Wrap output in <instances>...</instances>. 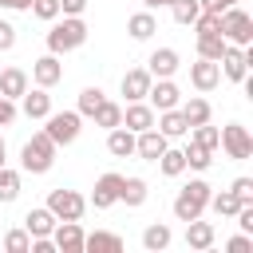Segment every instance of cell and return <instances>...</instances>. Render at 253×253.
Wrapping results in <instances>:
<instances>
[{
    "instance_id": "cell-49",
    "label": "cell",
    "mask_w": 253,
    "mask_h": 253,
    "mask_svg": "<svg viewBox=\"0 0 253 253\" xmlns=\"http://www.w3.org/2000/svg\"><path fill=\"white\" fill-rule=\"evenodd\" d=\"M142 4H146V8H170L174 0H142Z\"/></svg>"
},
{
    "instance_id": "cell-34",
    "label": "cell",
    "mask_w": 253,
    "mask_h": 253,
    "mask_svg": "<svg viewBox=\"0 0 253 253\" xmlns=\"http://www.w3.org/2000/svg\"><path fill=\"white\" fill-rule=\"evenodd\" d=\"M182 154H186V166H190V170H210V162H213V150H206V146H198V142H190Z\"/></svg>"
},
{
    "instance_id": "cell-25",
    "label": "cell",
    "mask_w": 253,
    "mask_h": 253,
    "mask_svg": "<svg viewBox=\"0 0 253 253\" xmlns=\"http://www.w3.org/2000/svg\"><path fill=\"white\" fill-rule=\"evenodd\" d=\"M178 111H182V119H186L190 126H202V123H210V115H213L202 95H190L186 103H178Z\"/></svg>"
},
{
    "instance_id": "cell-2",
    "label": "cell",
    "mask_w": 253,
    "mask_h": 253,
    "mask_svg": "<svg viewBox=\"0 0 253 253\" xmlns=\"http://www.w3.org/2000/svg\"><path fill=\"white\" fill-rule=\"evenodd\" d=\"M55 142L40 130V134H32L24 146H20V166H24V174H47L51 170V162H55Z\"/></svg>"
},
{
    "instance_id": "cell-7",
    "label": "cell",
    "mask_w": 253,
    "mask_h": 253,
    "mask_svg": "<svg viewBox=\"0 0 253 253\" xmlns=\"http://www.w3.org/2000/svg\"><path fill=\"white\" fill-rule=\"evenodd\" d=\"M217 146L233 158V162H245L249 154H253V134L241 126V123H229V126H221V138H217Z\"/></svg>"
},
{
    "instance_id": "cell-40",
    "label": "cell",
    "mask_w": 253,
    "mask_h": 253,
    "mask_svg": "<svg viewBox=\"0 0 253 253\" xmlns=\"http://www.w3.org/2000/svg\"><path fill=\"white\" fill-rule=\"evenodd\" d=\"M28 12H36V20H47V24H51V20L59 16V0H32Z\"/></svg>"
},
{
    "instance_id": "cell-12",
    "label": "cell",
    "mask_w": 253,
    "mask_h": 253,
    "mask_svg": "<svg viewBox=\"0 0 253 253\" xmlns=\"http://www.w3.org/2000/svg\"><path fill=\"white\" fill-rule=\"evenodd\" d=\"M154 115H158V111H154L146 99H134V103H126V107H123V126L138 134V130L154 126Z\"/></svg>"
},
{
    "instance_id": "cell-16",
    "label": "cell",
    "mask_w": 253,
    "mask_h": 253,
    "mask_svg": "<svg viewBox=\"0 0 253 253\" xmlns=\"http://www.w3.org/2000/svg\"><path fill=\"white\" fill-rule=\"evenodd\" d=\"M213 241H217V229H213V221H202V217L186 221V245H190L194 253H206Z\"/></svg>"
},
{
    "instance_id": "cell-42",
    "label": "cell",
    "mask_w": 253,
    "mask_h": 253,
    "mask_svg": "<svg viewBox=\"0 0 253 253\" xmlns=\"http://www.w3.org/2000/svg\"><path fill=\"white\" fill-rule=\"evenodd\" d=\"M16 115H20V111H16V99H4V95H0V126H12Z\"/></svg>"
},
{
    "instance_id": "cell-13",
    "label": "cell",
    "mask_w": 253,
    "mask_h": 253,
    "mask_svg": "<svg viewBox=\"0 0 253 253\" xmlns=\"http://www.w3.org/2000/svg\"><path fill=\"white\" fill-rule=\"evenodd\" d=\"M51 241H55L59 253H83V229H79V221H55Z\"/></svg>"
},
{
    "instance_id": "cell-24",
    "label": "cell",
    "mask_w": 253,
    "mask_h": 253,
    "mask_svg": "<svg viewBox=\"0 0 253 253\" xmlns=\"http://www.w3.org/2000/svg\"><path fill=\"white\" fill-rule=\"evenodd\" d=\"M28 91V71L24 67H4L0 71V95L4 99H20Z\"/></svg>"
},
{
    "instance_id": "cell-5",
    "label": "cell",
    "mask_w": 253,
    "mask_h": 253,
    "mask_svg": "<svg viewBox=\"0 0 253 253\" xmlns=\"http://www.w3.org/2000/svg\"><path fill=\"white\" fill-rule=\"evenodd\" d=\"M43 123H47V126H43V134H47L55 146H71V142L79 138V130H83V126H79V123H83V115H79V111H51Z\"/></svg>"
},
{
    "instance_id": "cell-28",
    "label": "cell",
    "mask_w": 253,
    "mask_h": 253,
    "mask_svg": "<svg viewBox=\"0 0 253 253\" xmlns=\"http://www.w3.org/2000/svg\"><path fill=\"white\" fill-rule=\"evenodd\" d=\"M146 194H150V186H146L142 178H123V190H119V202L134 210V206H142V202H146Z\"/></svg>"
},
{
    "instance_id": "cell-19",
    "label": "cell",
    "mask_w": 253,
    "mask_h": 253,
    "mask_svg": "<svg viewBox=\"0 0 253 253\" xmlns=\"http://www.w3.org/2000/svg\"><path fill=\"white\" fill-rule=\"evenodd\" d=\"M20 111H24L28 119H47V115H51V95H47V87L24 91V95H20Z\"/></svg>"
},
{
    "instance_id": "cell-32",
    "label": "cell",
    "mask_w": 253,
    "mask_h": 253,
    "mask_svg": "<svg viewBox=\"0 0 253 253\" xmlns=\"http://www.w3.org/2000/svg\"><path fill=\"white\" fill-rule=\"evenodd\" d=\"M16 198H20V170L0 166V202L8 206V202H16Z\"/></svg>"
},
{
    "instance_id": "cell-4",
    "label": "cell",
    "mask_w": 253,
    "mask_h": 253,
    "mask_svg": "<svg viewBox=\"0 0 253 253\" xmlns=\"http://www.w3.org/2000/svg\"><path fill=\"white\" fill-rule=\"evenodd\" d=\"M221 40L225 43H237V47H249L253 43V16L241 4H233V8L221 12Z\"/></svg>"
},
{
    "instance_id": "cell-8",
    "label": "cell",
    "mask_w": 253,
    "mask_h": 253,
    "mask_svg": "<svg viewBox=\"0 0 253 253\" xmlns=\"http://www.w3.org/2000/svg\"><path fill=\"white\" fill-rule=\"evenodd\" d=\"M217 67H221V75H225L229 83H241V79L249 75V55H245V47H237V43H229V47L221 51V59H217Z\"/></svg>"
},
{
    "instance_id": "cell-44",
    "label": "cell",
    "mask_w": 253,
    "mask_h": 253,
    "mask_svg": "<svg viewBox=\"0 0 253 253\" xmlns=\"http://www.w3.org/2000/svg\"><path fill=\"white\" fill-rule=\"evenodd\" d=\"M16 47V28L8 20H0V51H12Z\"/></svg>"
},
{
    "instance_id": "cell-11",
    "label": "cell",
    "mask_w": 253,
    "mask_h": 253,
    "mask_svg": "<svg viewBox=\"0 0 253 253\" xmlns=\"http://www.w3.org/2000/svg\"><path fill=\"white\" fill-rule=\"evenodd\" d=\"M146 99H150V107H154V111H170V107H178V103H182V91H178V83H174V79H154V83H150V91H146Z\"/></svg>"
},
{
    "instance_id": "cell-23",
    "label": "cell",
    "mask_w": 253,
    "mask_h": 253,
    "mask_svg": "<svg viewBox=\"0 0 253 253\" xmlns=\"http://www.w3.org/2000/svg\"><path fill=\"white\" fill-rule=\"evenodd\" d=\"M107 150H111L115 158H130V154H134V130H126L123 123L111 126V130H107Z\"/></svg>"
},
{
    "instance_id": "cell-15",
    "label": "cell",
    "mask_w": 253,
    "mask_h": 253,
    "mask_svg": "<svg viewBox=\"0 0 253 253\" xmlns=\"http://www.w3.org/2000/svg\"><path fill=\"white\" fill-rule=\"evenodd\" d=\"M190 83H194L198 91H213V87L221 83L217 59H202V55H198V63H190Z\"/></svg>"
},
{
    "instance_id": "cell-9",
    "label": "cell",
    "mask_w": 253,
    "mask_h": 253,
    "mask_svg": "<svg viewBox=\"0 0 253 253\" xmlns=\"http://www.w3.org/2000/svg\"><path fill=\"white\" fill-rule=\"evenodd\" d=\"M166 146H170V138H166L158 126H146V130L134 134V154L146 158V162H158V154H162Z\"/></svg>"
},
{
    "instance_id": "cell-26",
    "label": "cell",
    "mask_w": 253,
    "mask_h": 253,
    "mask_svg": "<svg viewBox=\"0 0 253 253\" xmlns=\"http://www.w3.org/2000/svg\"><path fill=\"white\" fill-rule=\"evenodd\" d=\"M170 241H174V233H170V225H166V221H154V225H146V229H142V249H150V253H162Z\"/></svg>"
},
{
    "instance_id": "cell-29",
    "label": "cell",
    "mask_w": 253,
    "mask_h": 253,
    "mask_svg": "<svg viewBox=\"0 0 253 253\" xmlns=\"http://www.w3.org/2000/svg\"><path fill=\"white\" fill-rule=\"evenodd\" d=\"M237 206H245L233 190H221V194H210V202H206V210H213L217 217H233L237 213Z\"/></svg>"
},
{
    "instance_id": "cell-46",
    "label": "cell",
    "mask_w": 253,
    "mask_h": 253,
    "mask_svg": "<svg viewBox=\"0 0 253 253\" xmlns=\"http://www.w3.org/2000/svg\"><path fill=\"white\" fill-rule=\"evenodd\" d=\"M83 8H87V0H59L63 16H83Z\"/></svg>"
},
{
    "instance_id": "cell-30",
    "label": "cell",
    "mask_w": 253,
    "mask_h": 253,
    "mask_svg": "<svg viewBox=\"0 0 253 253\" xmlns=\"http://www.w3.org/2000/svg\"><path fill=\"white\" fill-rule=\"evenodd\" d=\"M91 119H95V126L111 130V126H119V123H123V107H119V103H111V99H103V103L95 107V115H91Z\"/></svg>"
},
{
    "instance_id": "cell-22",
    "label": "cell",
    "mask_w": 253,
    "mask_h": 253,
    "mask_svg": "<svg viewBox=\"0 0 253 253\" xmlns=\"http://www.w3.org/2000/svg\"><path fill=\"white\" fill-rule=\"evenodd\" d=\"M24 229H28L32 237H47V233L55 229V213H51L47 206H36V210L24 213Z\"/></svg>"
},
{
    "instance_id": "cell-35",
    "label": "cell",
    "mask_w": 253,
    "mask_h": 253,
    "mask_svg": "<svg viewBox=\"0 0 253 253\" xmlns=\"http://www.w3.org/2000/svg\"><path fill=\"white\" fill-rule=\"evenodd\" d=\"M198 12H202V4H198V0H174V4H170L174 24H194V20H198Z\"/></svg>"
},
{
    "instance_id": "cell-43",
    "label": "cell",
    "mask_w": 253,
    "mask_h": 253,
    "mask_svg": "<svg viewBox=\"0 0 253 253\" xmlns=\"http://www.w3.org/2000/svg\"><path fill=\"white\" fill-rule=\"evenodd\" d=\"M241 202H253V178H233V186H229Z\"/></svg>"
},
{
    "instance_id": "cell-45",
    "label": "cell",
    "mask_w": 253,
    "mask_h": 253,
    "mask_svg": "<svg viewBox=\"0 0 253 253\" xmlns=\"http://www.w3.org/2000/svg\"><path fill=\"white\" fill-rule=\"evenodd\" d=\"M28 253H55V241H51V233L47 237H32V249Z\"/></svg>"
},
{
    "instance_id": "cell-48",
    "label": "cell",
    "mask_w": 253,
    "mask_h": 253,
    "mask_svg": "<svg viewBox=\"0 0 253 253\" xmlns=\"http://www.w3.org/2000/svg\"><path fill=\"white\" fill-rule=\"evenodd\" d=\"M0 8H8V12H28L32 0H0Z\"/></svg>"
},
{
    "instance_id": "cell-10",
    "label": "cell",
    "mask_w": 253,
    "mask_h": 253,
    "mask_svg": "<svg viewBox=\"0 0 253 253\" xmlns=\"http://www.w3.org/2000/svg\"><path fill=\"white\" fill-rule=\"evenodd\" d=\"M119 190H123V174H103L99 182H95V190H91V206L95 210H111L115 202H119Z\"/></svg>"
},
{
    "instance_id": "cell-37",
    "label": "cell",
    "mask_w": 253,
    "mask_h": 253,
    "mask_svg": "<svg viewBox=\"0 0 253 253\" xmlns=\"http://www.w3.org/2000/svg\"><path fill=\"white\" fill-rule=\"evenodd\" d=\"M103 99H107V95H103V87H83V91H79V107H75V111H79V115H95V107H99Z\"/></svg>"
},
{
    "instance_id": "cell-17",
    "label": "cell",
    "mask_w": 253,
    "mask_h": 253,
    "mask_svg": "<svg viewBox=\"0 0 253 253\" xmlns=\"http://www.w3.org/2000/svg\"><path fill=\"white\" fill-rule=\"evenodd\" d=\"M178 67H182V63H178V51H174V47H154L150 59H146V71H150L154 79H170Z\"/></svg>"
},
{
    "instance_id": "cell-36",
    "label": "cell",
    "mask_w": 253,
    "mask_h": 253,
    "mask_svg": "<svg viewBox=\"0 0 253 253\" xmlns=\"http://www.w3.org/2000/svg\"><path fill=\"white\" fill-rule=\"evenodd\" d=\"M194 32L198 36H213V32H221V12H198V20H194Z\"/></svg>"
},
{
    "instance_id": "cell-21",
    "label": "cell",
    "mask_w": 253,
    "mask_h": 253,
    "mask_svg": "<svg viewBox=\"0 0 253 253\" xmlns=\"http://www.w3.org/2000/svg\"><path fill=\"white\" fill-rule=\"evenodd\" d=\"M154 126H158L166 138H182V134H190V123L182 119V111H178V107L158 111V115H154Z\"/></svg>"
},
{
    "instance_id": "cell-47",
    "label": "cell",
    "mask_w": 253,
    "mask_h": 253,
    "mask_svg": "<svg viewBox=\"0 0 253 253\" xmlns=\"http://www.w3.org/2000/svg\"><path fill=\"white\" fill-rule=\"evenodd\" d=\"M206 12H225V8H233V4H241V0H198Z\"/></svg>"
},
{
    "instance_id": "cell-6",
    "label": "cell",
    "mask_w": 253,
    "mask_h": 253,
    "mask_svg": "<svg viewBox=\"0 0 253 253\" xmlns=\"http://www.w3.org/2000/svg\"><path fill=\"white\" fill-rule=\"evenodd\" d=\"M47 210L55 213V221H79L83 217V210H87V198L79 194V190H51L47 194Z\"/></svg>"
},
{
    "instance_id": "cell-31",
    "label": "cell",
    "mask_w": 253,
    "mask_h": 253,
    "mask_svg": "<svg viewBox=\"0 0 253 253\" xmlns=\"http://www.w3.org/2000/svg\"><path fill=\"white\" fill-rule=\"evenodd\" d=\"M158 170H162L166 178H178V174L186 170V154H182V150H174V146H166V150L158 154Z\"/></svg>"
},
{
    "instance_id": "cell-27",
    "label": "cell",
    "mask_w": 253,
    "mask_h": 253,
    "mask_svg": "<svg viewBox=\"0 0 253 253\" xmlns=\"http://www.w3.org/2000/svg\"><path fill=\"white\" fill-rule=\"evenodd\" d=\"M126 32H130V40H150V36L158 32L154 12H150V8H146V12H134V16L126 20Z\"/></svg>"
},
{
    "instance_id": "cell-33",
    "label": "cell",
    "mask_w": 253,
    "mask_h": 253,
    "mask_svg": "<svg viewBox=\"0 0 253 253\" xmlns=\"http://www.w3.org/2000/svg\"><path fill=\"white\" fill-rule=\"evenodd\" d=\"M225 47H229V43L221 40V32H213V36H198V55H202V59H221Z\"/></svg>"
},
{
    "instance_id": "cell-18",
    "label": "cell",
    "mask_w": 253,
    "mask_h": 253,
    "mask_svg": "<svg viewBox=\"0 0 253 253\" xmlns=\"http://www.w3.org/2000/svg\"><path fill=\"white\" fill-rule=\"evenodd\" d=\"M150 83H154V75H150L146 67H130V71L123 75V95H126V103H134V99H146Z\"/></svg>"
},
{
    "instance_id": "cell-3",
    "label": "cell",
    "mask_w": 253,
    "mask_h": 253,
    "mask_svg": "<svg viewBox=\"0 0 253 253\" xmlns=\"http://www.w3.org/2000/svg\"><path fill=\"white\" fill-rule=\"evenodd\" d=\"M210 182L206 178H194V182H186L182 190H178V198H174V217L178 221H194V217H202L206 213V202H210Z\"/></svg>"
},
{
    "instance_id": "cell-50",
    "label": "cell",
    "mask_w": 253,
    "mask_h": 253,
    "mask_svg": "<svg viewBox=\"0 0 253 253\" xmlns=\"http://www.w3.org/2000/svg\"><path fill=\"white\" fill-rule=\"evenodd\" d=\"M0 166H8V150H4V134H0Z\"/></svg>"
},
{
    "instance_id": "cell-1",
    "label": "cell",
    "mask_w": 253,
    "mask_h": 253,
    "mask_svg": "<svg viewBox=\"0 0 253 253\" xmlns=\"http://www.w3.org/2000/svg\"><path fill=\"white\" fill-rule=\"evenodd\" d=\"M87 43V24H83V16H55L51 20V32H47V51L51 55H67V51H75V47H83Z\"/></svg>"
},
{
    "instance_id": "cell-39",
    "label": "cell",
    "mask_w": 253,
    "mask_h": 253,
    "mask_svg": "<svg viewBox=\"0 0 253 253\" xmlns=\"http://www.w3.org/2000/svg\"><path fill=\"white\" fill-rule=\"evenodd\" d=\"M4 249L8 253H28L32 249V233L28 229H8L4 233Z\"/></svg>"
},
{
    "instance_id": "cell-41",
    "label": "cell",
    "mask_w": 253,
    "mask_h": 253,
    "mask_svg": "<svg viewBox=\"0 0 253 253\" xmlns=\"http://www.w3.org/2000/svg\"><path fill=\"white\" fill-rule=\"evenodd\" d=\"M225 249H229V253H249V249H253V233H237V237H229Z\"/></svg>"
},
{
    "instance_id": "cell-20",
    "label": "cell",
    "mask_w": 253,
    "mask_h": 253,
    "mask_svg": "<svg viewBox=\"0 0 253 253\" xmlns=\"http://www.w3.org/2000/svg\"><path fill=\"white\" fill-rule=\"evenodd\" d=\"M83 253H123V237L119 233H107V229L83 233Z\"/></svg>"
},
{
    "instance_id": "cell-38",
    "label": "cell",
    "mask_w": 253,
    "mask_h": 253,
    "mask_svg": "<svg viewBox=\"0 0 253 253\" xmlns=\"http://www.w3.org/2000/svg\"><path fill=\"white\" fill-rule=\"evenodd\" d=\"M190 130H194V138H190V142H198V146H206V150H217V138H221V130H217V126L202 123V126H190Z\"/></svg>"
},
{
    "instance_id": "cell-14",
    "label": "cell",
    "mask_w": 253,
    "mask_h": 253,
    "mask_svg": "<svg viewBox=\"0 0 253 253\" xmlns=\"http://www.w3.org/2000/svg\"><path fill=\"white\" fill-rule=\"evenodd\" d=\"M32 79H36V87H55L59 79H63V63H59V55H40L36 63H32Z\"/></svg>"
}]
</instances>
